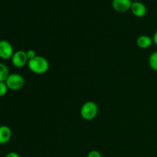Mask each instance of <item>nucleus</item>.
<instances>
[{
	"instance_id": "1",
	"label": "nucleus",
	"mask_w": 157,
	"mask_h": 157,
	"mask_svg": "<svg viewBox=\"0 0 157 157\" xmlns=\"http://www.w3.org/2000/svg\"><path fill=\"white\" fill-rule=\"evenodd\" d=\"M29 69L34 74L36 75H43L48 71L50 64L47 58L43 56L37 55L35 58L29 60L28 62Z\"/></svg>"
},
{
	"instance_id": "2",
	"label": "nucleus",
	"mask_w": 157,
	"mask_h": 157,
	"mask_svg": "<svg viewBox=\"0 0 157 157\" xmlns=\"http://www.w3.org/2000/svg\"><path fill=\"white\" fill-rule=\"evenodd\" d=\"M99 111L98 104L94 101H87L81 107V116L85 121H92L97 117Z\"/></svg>"
},
{
	"instance_id": "3",
	"label": "nucleus",
	"mask_w": 157,
	"mask_h": 157,
	"mask_svg": "<svg viewBox=\"0 0 157 157\" xmlns=\"http://www.w3.org/2000/svg\"><path fill=\"white\" fill-rule=\"evenodd\" d=\"M5 82L9 90H18L24 87L25 81L22 75L17 73H12L9 74V77Z\"/></svg>"
},
{
	"instance_id": "4",
	"label": "nucleus",
	"mask_w": 157,
	"mask_h": 157,
	"mask_svg": "<svg viewBox=\"0 0 157 157\" xmlns=\"http://www.w3.org/2000/svg\"><path fill=\"white\" fill-rule=\"evenodd\" d=\"M11 60H12V64H13L14 67L17 68H21L28 64V62H29L26 52L23 50H18L14 52Z\"/></svg>"
},
{
	"instance_id": "5",
	"label": "nucleus",
	"mask_w": 157,
	"mask_h": 157,
	"mask_svg": "<svg viewBox=\"0 0 157 157\" xmlns=\"http://www.w3.org/2000/svg\"><path fill=\"white\" fill-rule=\"evenodd\" d=\"M14 54L12 44L7 40H0V58L8 60L12 58Z\"/></svg>"
},
{
	"instance_id": "6",
	"label": "nucleus",
	"mask_w": 157,
	"mask_h": 157,
	"mask_svg": "<svg viewBox=\"0 0 157 157\" xmlns=\"http://www.w3.org/2000/svg\"><path fill=\"white\" fill-rule=\"evenodd\" d=\"M130 10L133 15L138 18H142L147 15V8L146 5L141 1H134L132 3Z\"/></svg>"
},
{
	"instance_id": "7",
	"label": "nucleus",
	"mask_w": 157,
	"mask_h": 157,
	"mask_svg": "<svg viewBox=\"0 0 157 157\" xmlns=\"http://www.w3.org/2000/svg\"><path fill=\"white\" fill-rule=\"evenodd\" d=\"M132 0H112V7L118 12H125L130 9Z\"/></svg>"
},
{
	"instance_id": "8",
	"label": "nucleus",
	"mask_w": 157,
	"mask_h": 157,
	"mask_svg": "<svg viewBox=\"0 0 157 157\" xmlns=\"http://www.w3.org/2000/svg\"><path fill=\"white\" fill-rule=\"evenodd\" d=\"M12 138V130L6 125L0 126V145L8 144Z\"/></svg>"
},
{
	"instance_id": "9",
	"label": "nucleus",
	"mask_w": 157,
	"mask_h": 157,
	"mask_svg": "<svg viewBox=\"0 0 157 157\" xmlns=\"http://www.w3.org/2000/svg\"><path fill=\"white\" fill-rule=\"evenodd\" d=\"M153 38L150 37L149 35H140L136 39V44H137V46L140 48L142 49L148 48H150L153 44Z\"/></svg>"
},
{
	"instance_id": "10",
	"label": "nucleus",
	"mask_w": 157,
	"mask_h": 157,
	"mask_svg": "<svg viewBox=\"0 0 157 157\" xmlns=\"http://www.w3.org/2000/svg\"><path fill=\"white\" fill-rule=\"evenodd\" d=\"M9 75V70L7 65L0 62V82H5Z\"/></svg>"
},
{
	"instance_id": "11",
	"label": "nucleus",
	"mask_w": 157,
	"mask_h": 157,
	"mask_svg": "<svg viewBox=\"0 0 157 157\" xmlns=\"http://www.w3.org/2000/svg\"><path fill=\"white\" fill-rule=\"evenodd\" d=\"M149 65L150 68L157 71V51L153 52L149 57Z\"/></svg>"
},
{
	"instance_id": "12",
	"label": "nucleus",
	"mask_w": 157,
	"mask_h": 157,
	"mask_svg": "<svg viewBox=\"0 0 157 157\" xmlns=\"http://www.w3.org/2000/svg\"><path fill=\"white\" fill-rule=\"evenodd\" d=\"M8 90H9V88L6 82H0V98L4 97L8 93Z\"/></svg>"
},
{
	"instance_id": "13",
	"label": "nucleus",
	"mask_w": 157,
	"mask_h": 157,
	"mask_svg": "<svg viewBox=\"0 0 157 157\" xmlns=\"http://www.w3.org/2000/svg\"><path fill=\"white\" fill-rule=\"evenodd\" d=\"M26 55H27L29 61V60L33 59V58H35V57L37 56L36 52H35V50H33V49H29V50H28L27 52H26Z\"/></svg>"
},
{
	"instance_id": "14",
	"label": "nucleus",
	"mask_w": 157,
	"mask_h": 157,
	"mask_svg": "<svg viewBox=\"0 0 157 157\" xmlns=\"http://www.w3.org/2000/svg\"><path fill=\"white\" fill-rule=\"evenodd\" d=\"M87 157H102V155L98 150H91L87 154Z\"/></svg>"
},
{
	"instance_id": "15",
	"label": "nucleus",
	"mask_w": 157,
	"mask_h": 157,
	"mask_svg": "<svg viewBox=\"0 0 157 157\" xmlns=\"http://www.w3.org/2000/svg\"><path fill=\"white\" fill-rule=\"evenodd\" d=\"M6 157H20V156L18 153H15V152H9V153L6 154Z\"/></svg>"
},
{
	"instance_id": "16",
	"label": "nucleus",
	"mask_w": 157,
	"mask_h": 157,
	"mask_svg": "<svg viewBox=\"0 0 157 157\" xmlns=\"http://www.w3.org/2000/svg\"><path fill=\"white\" fill-rule=\"evenodd\" d=\"M153 43H154V44L157 46V30L155 32L154 35H153Z\"/></svg>"
},
{
	"instance_id": "17",
	"label": "nucleus",
	"mask_w": 157,
	"mask_h": 157,
	"mask_svg": "<svg viewBox=\"0 0 157 157\" xmlns=\"http://www.w3.org/2000/svg\"><path fill=\"white\" fill-rule=\"evenodd\" d=\"M134 1H141V0H134Z\"/></svg>"
}]
</instances>
